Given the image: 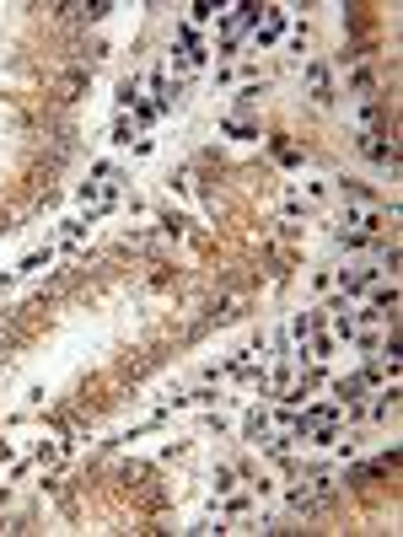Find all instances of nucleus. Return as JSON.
I'll list each match as a JSON object with an SVG mask.
<instances>
[{
	"instance_id": "obj_1",
	"label": "nucleus",
	"mask_w": 403,
	"mask_h": 537,
	"mask_svg": "<svg viewBox=\"0 0 403 537\" xmlns=\"http://www.w3.org/2000/svg\"><path fill=\"white\" fill-rule=\"evenodd\" d=\"M377 226H382L377 210H355V215H344V237H350V242H371Z\"/></svg>"
}]
</instances>
